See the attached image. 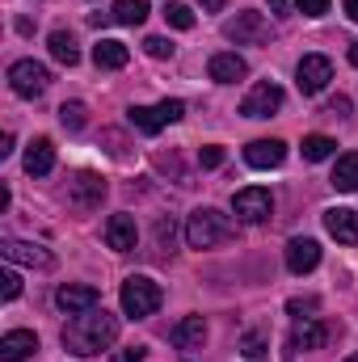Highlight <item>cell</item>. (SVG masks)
I'll return each mask as SVG.
<instances>
[{
  "label": "cell",
  "instance_id": "obj_1",
  "mask_svg": "<svg viewBox=\"0 0 358 362\" xmlns=\"http://www.w3.org/2000/svg\"><path fill=\"white\" fill-rule=\"evenodd\" d=\"M114 341H118V316H110L105 308L76 312V316L64 325V350L76 354V358H93V354L110 350Z\"/></svg>",
  "mask_w": 358,
  "mask_h": 362
},
{
  "label": "cell",
  "instance_id": "obj_2",
  "mask_svg": "<svg viewBox=\"0 0 358 362\" xmlns=\"http://www.w3.org/2000/svg\"><path fill=\"white\" fill-rule=\"evenodd\" d=\"M228 236H232V219L224 211H215V206H198L190 215V223H185V245L190 249H215Z\"/></svg>",
  "mask_w": 358,
  "mask_h": 362
},
{
  "label": "cell",
  "instance_id": "obj_3",
  "mask_svg": "<svg viewBox=\"0 0 358 362\" xmlns=\"http://www.w3.org/2000/svg\"><path fill=\"white\" fill-rule=\"evenodd\" d=\"M118 299H122V312H127V316L144 320V316H152V312L161 308V299H165V295H161V286H156L152 278L131 274V278L122 282V295H118Z\"/></svg>",
  "mask_w": 358,
  "mask_h": 362
},
{
  "label": "cell",
  "instance_id": "obj_4",
  "mask_svg": "<svg viewBox=\"0 0 358 362\" xmlns=\"http://www.w3.org/2000/svg\"><path fill=\"white\" fill-rule=\"evenodd\" d=\"M232 211H236V219H245V223H266L270 211H274V198H270L266 185H245V189H236Z\"/></svg>",
  "mask_w": 358,
  "mask_h": 362
},
{
  "label": "cell",
  "instance_id": "obj_5",
  "mask_svg": "<svg viewBox=\"0 0 358 362\" xmlns=\"http://www.w3.org/2000/svg\"><path fill=\"white\" fill-rule=\"evenodd\" d=\"M8 85H13L17 97H42L47 85H51V72L42 64H34V59H17L8 68Z\"/></svg>",
  "mask_w": 358,
  "mask_h": 362
},
{
  "label": "cell",
  "instance_id": "obj_6",
  "mask_svg": "<svg viewBox=\"0 0 358 362\" xmlns=\"http://www.w3.org/2000/svg\"><path fill=\"white\" fill-rule=\"evenodd\" d=\"M329 81H333V64L325 59V55H304L299 59V68H295V85L304 97H316V93L329 89Z\"/></svg>",
  "mask_w": 358,
  "mask_h": 362
},
{
  "label": "cell",
  "instance_id": "obj_7",
  "mask_svg": "<svg viewBox=\"0 0 358 362\" xmlns=\"http://www.w3.org/2000/svg\"><path fill=\"white\" fill-rule=\"evenodd\" d=\"M224 34H228L236 47H258V42L270 38V21L262 13H236V17L224 25Z\"/></svg>",
  "mask_w": 358,
  "mask_h": 362
},
{
  "label": "cell",
  "instance_id": "obj_8",
  "mask_svg": "<svg viewBox=\"0 0 358 362\" xmlns=\"http://www.w3.org/2000/svg\"><path fill=\"white\" fill-rule=\"evenodd\" d=\"M105 177L101 173H76V177L68 181V198H72V206H81V211H93V206H101V198H105Z\"/></svg>",
  "mask_w": 358,
  "mask_h": 362
},
{
  "label": "cell",
  "instance_id": "obj_9",
  "mask_svg": "<svg viewBox=\"0 0 358 362\" xmlns=\"http://www.w3.org/2000/svg\"><path fill=\"white\" fill-rule=\"evenodd\" d=\"M278 105H282V89H278L274 81H262V85H253L249 97L241 101V114H245V118H270Z\"/></svg>",
  "mask_w": 358,
  "mask_h": 362
},
{
  "label": "cell",
  "instance_id": "obj_10",
  "mask_svg": "<svg viewBox=\"0 0 358 362\" xmlns=\"http://www.w3.org/2000/svg\"><path fill=\"white\" fill-rule=\"evenodd\" d=\"M321 266V245L312 240V236H295L291 245H287V270L291 274H308Z\"/></svg>",
  "mask_w": 358,
  "mask_h": 362
},
{
  "label": "cell",
  "instance_id": "obj_11",
  "mask_svg": "<svg viewBox=\"0 0 358 362\" xmlns=\"http://www.w3.org/2000/svg\"><path fill=\"white\" fill-rule=\"evenodd\" d=\"M97 286H85V282H68V286H59L55 291V303L68 312V316H76V312H89V308H97Z\"/></svg>",
  "mask_w": 358,
  "mask_h": 362
},
{
  "label": "cell",
  "instance_id": "obj_12",
  "mask_svg": "<svg viewBox=\"0 0 358 362\" xmlns=\"http://www.w3.org/2000/svg\"><path fill=\"white\" fill-rule=\"evenodd\" d=\"M135 240H139V228H135L131 215H110V219H105V245H110L114 253H131Z\"/></svg>",
  "mask_w": 358,
  "mask_h": 362
},
{
  "label": "cell",
  "instance_id": "obj_13",
  "mask_svg": "<svg viewBox=\"0 0 358 362\" xmlns=\"http://www.w3.org/2000/svg\"><path fill=\"white\" fill-rule=\"evenodd\" d=\"M325 232L342 245H358V211H350V206L325 211Z\"/></svg>",
  "mask_w": 358,
  "mask_h": 362
},
{
  "label": "cell",
  "instance_id": "obj_14",
  "mask_svg": "<svg viewBox=\"0 0 358 362\" xmlns=\"http://www.w3.org/2000/svg\"><path fill=\"white\" fill-rule=\"evenodd\" d=\"M245 160H249L253 169H278V165L287 160V144H282V139H253V144L245 148Z\"/></svg>",
  "mask_w": 358,
  "mask_h": 362
},
{
  "label": "cell",
  "instance_id": "obj_15",
  "mask_svg": "<svg viewBox=\"0 0 358 362\" xmlns=\"http://www.w3.org/2000/svg\"><path fill=\"white\" fill-rule=\"evenodd\" d=\"M0 253L4 262H17V266H51V253L30 240H0Z\"/></svg>",
  "mask_w": 358,
  "mask_h": 362
},
{
  "label": "cell",
  "instance_id": "obj_16",
  "mask_svg": "<svg viewBox=\"0 0 358 362\" xmlns=\"http://www.w3.org/2000/svg\"><path fill=\"white\" fill-rule=\"evenodd\" d=\"M34 350H38V337L30 329H13V333L0 337V362H21V358H30Z\"/></svg>",
  "mask_w": 358,
  "mask_h": 362
},
{
  "label": "cell",
  "instance_id": "obj_17",
  "mask_svg": "<svg viewBox=\"0 0 358 362\" xmlns=\"http://www.w3.org/2000/svg\"><path fill=\"white\" fill-rule=\"evenodd\" d=\"M55 169V144L47 139V135H38L30 148H25V173L30 177H47Z\"/></svg>",
  "mask_w": 358,
  "mask_h": 362
},
{
  "label": "cell",
  "instance_id": "obj_18",
  "mask_svg": "<svg viewBox=\"0 0 358 362\" xmlns=\"http://www.w3.org/2000/svg\"><path fill=\"white\" fill-rule=\"evenodd\" d=\"M329 341V329L316 320V316H304L295 329H291V350H321Z\"/></svg>",
  "mask_w": 358,
  "mask_h": 362
},
{
  "label": "cell",
  "instance_id": "obj_19",
  "mask_svg": "<svg viewBox=\"0 0 358 362\" xmlns=\"http://www.w3.org/2000/svg\"><path fill=\"white\" fill-rule=\"evenodd\" d=\"M169 337H173L178 350H202V341H207V320H202V316H185V320L173 325Z\"/></svg>",
  "mask_w": 358,
  "mask_h": 362
},
{
  "label": "cell",
  "instance_id": "obj_20",
  "mask_svg": "<svg viewBox=\"0 0 358 362\" xmlns=\"http://www.w3.org/2000/svg\"><path fill=\"white\" fill-rule=\"evenodd\" d=\"M207 72H211V81H219V85H236V81H245V76H249V64H245L241 55H228V51H224V55H215V59H211V68H207Z\"/></svg>",
  "mask_w": 358,
  "mask_h": 362
},
{
  "label": "cell",
  "instance_id": "obj_21",
  "mask_svg": "<svg viewBox=\"0 0 358 362\" xmlns=\"http://www.w3.org/2000/svg\"><path fill=\"white\" fill-rule=\"evenodd\" d=\"M127 59H131V51H127L118 38H101V42L93 47V64H97V68H110V72H114V68H127Z\"/></svg>",
  "mask_w": 358,
  "mask_h": 362
},
{
  "label": "cell",
  "instance_id": "obj_22",
  "mask_svg": "<svg viewBox=\"0 0 358 362\" xmlns=\"http://www.w3.org/2000/svg\"><path fill=\"white\" fill-rule=\"evenodd\" d=\"M329 185H333V189H342V194H354V189H358V152H346V156H337Z\"/></svg>",
  "mask_w": 358,
  "mask_h": 362
},
{
  "label": "cell",
  "instance_id": "obj_23",
  "mask_svg": "<svg viewBox=\"0 0 358 362\" xmlns=\"http://www.w3.org/2000/svg\"><path fill=\"white\" fill-rule=\"evenodd\" d=\"M127 118H131V127H135V131H144V135H156V131L165 127V118H161V110H156V105H131V110H127Z\"/></svg>",
  "mask_w": 358,
  "mask_h": 362
},
{
  "label": "cell",
  "instance_id": "obj_24",
  "mask_svg": "<svg viewBox=\"0 0 358 362\" xmlns=\"http://www.w3.org/2000/svg\"><path fill=\"white\" fill-rule=\"evenodd\" d=\"M148 17V0H114V8H110V21H118V25H139Z\"/></svg>",
  "mask_w": 358,
  "mask_h": 362
},
{
  "label": "cell",
  "instance_id": "obj_25",
  "mask_svg": "<svg viewBox=\"0 0 358 362\" xmlns=\"http://www.w3.org/2000/svg\"><path fill=\"white\" fill-rule=\"evenodd\" d=\"M51 55H55L64 68H72V64L81 59V47H76V38H72L68 30H55V34H51Z\"/></svg>",
  "mask_w": 358,
  "mask_h": 362
},
{
  "label": "cell",
  "instance_id": "obj_26",
  "mask_svg": "<svg viewBox=\"0 0 358 362\" xmlns=\"http://www.w3.org/2000/svg\"><path fill=\"white\" fill-rule=\"evenodd\" d=\"M333 139L329 135H304V160H312V165H321V160H329L333 156Z\"/></svg>",
  "mask_w": 358,
  "mask_h": 362
},
{
  "label": "cell",
  "instance_id": "obj_27",
  "mask_svg": "<svg viewBox=\"0 0 358 362\" xmlns=\"http://www.w3.org/2000/svg\"><path fill=\"white\" fill-rule=\"evenodd\" d=\"M59 122H64L68 131H81V127L89 122V118H85V105H81V101H64V105H59Z\"/></svg>",
  "mask_w": 358,
  "mask_h": 362
},
{
  "label": "cell",
  "instance_id": "obj_28",
  "mask_svg": "<svg viewBox=\"0 0 358 362\" xmlns=\"http://www.w3.org/2000/svg\"><path fill=\"white\" fill-rule=\"evenodd\" d=\"M165 21H169L173 30H190V25H194V13H190L185 4H169V8H165Z\"/></svg>",
  "mask_w": 358,
  "mask_h": 362
},
{
  "label": "cell",
  "instance_id": "obj_29",
  "mask_svg": "<svg viewBox=\"0 0 358 362\" xmlns=\"http://www.w3.org/2000/svg\"><path fill=\"white\" fill-rule=\"evenodd\" d=\"M245 358L249 362L266 358V337H262V333H245Z\"/></svg>",
  "mask_w": 358,
  "mask_h": 362
},
{
  "label": "cell",
  "instance_id": "obj_30",
  "mask_svg": "<svg viewBox=\"0 0 358 362\" xmlns=\"http://www.w3.org/2000/svg\"><path fill=\"white\" fill-rule=\"evenodd\" d=\"M0 295H4V299H17V295H21V274L17 270L0 274Z\"/></svg>",
  "mask_w": 358,
  "mask_h": 362
},
{
  "label": "cell",
  "instance_id": "obj_31",
  "mask_svg": "<svg viewBox=\"0 0 358 362\" xmlns=\"http://www.w3.org/2000/svg\"><path fill=\"white\" fill-rule=\"evenodd\" d=\"M156 110H161V118H165V127H169V122H181V114H185V105H181L178 97H165V101H161Z\"/></svg>",
  "mask_w": 358,
  "mask_h": 362
},
{
  "label": "cell",
  "instance_id": "obj_32",
  "mask_svg": "<svg viewBox=\"0 0 358 362\" xmlns=\"http://www.w3.org/2000/svg\"><path fill=\"white\" fill-rule=\"evenodd\" d=\"M144 51H148L152 59H169V55H173V42H169V38H144Z\"/></svg>",
  "mask_w": 358,
  "mask_h": 362
},
{
  "label": "cell",
  "instance_id": "obj_33",
  "mask_svg": "<svg viewBox=\"0 0 358 362\" xmlns=\"http://www.w3.org/2000/svg\"><path fill=\"white\" fill-rule=\"evenodd\" d=\"M329 4H333V0H295V8H299L304 17H325Z\"/></svg>",
  "mask_w": 358,
  "mask_h": 362
},
{
  "label": "cell",
  "instance_id": "obj_34",
  "mask_svg": "<svg viewBox=\"0 0 358 362\" xmlns=\"http://www.w3.org/2000/svg\"><path fill=\"white\" fill-rule=\"evenodd\" d=\"M198 165H202V169H219V165H224V148H215V144L202 148V152H198Z\"/></svg>",
  "mask_w": 358,
  "mask_h": 362
},
{
  "label": "cell",
  "instance_id": "obj_35",
  "mask_svg": "<svg viewBox=\"0 0 358 362\" xmlns=\"http://www.w3.org/2000/svg\"><path fill=\"white\" fill-rule=\"evenodd\" d=\"M287 308H291V312H295V316H299V312H312V308H316V299H291V303H287Z\"/></svg>",
  "mask_w": 358,
  "mask_h": 362
},
{
  "label": "cell",
  "instance_id": "obj_36",
  "mask_svg": "<svg viewBox=\"0 0 358 362\" xmlns=\"http://www.w3.org/2000/svg\"><path fill=\"white\" fill-rule=\"evenodd\" d=\"M329 114H350V101H346V97H337V101H329Z\"/></svg>",
  "mask_w": 358,
  "mask_h": 362
},
{
  "label": "cell",
  "instance_id": "obj_37",
  "mask_svg": "<svg viewBox=\"0 0 358 362\" xmlns=\"http://www.w3.org/2000/svg\"><path fill=\"white\" fill-rule=\"evenodd\" d=\"M118 362H144V350H122Z\"/></svg>",
  "mask_w": 358,
  "mask_h": 362
},
{
  "label": "cell",
  "instance_id": "obj_38",
  "mask_svg": "<svg viewBox=\"0 0 358 362\" xmlns=\"http://www.w3.org/2000/svg\"><path fill=\"white\" fill-rule=\"evenodd\" d=\"M270 8H274L278 17H287V13H291V0H270Z\"/></svg>",
  "mask_w": 358,
  "mask_h": 362
},
{
  "label": "cell",
  "instance_id": "obj_39",
  "mask_svg": "<svg viewBox=\"0 0 358 362\" xmlns=\"http://www.w3.org/2000/svg\"><path fill=\"white\" fill-rule=\"evenodd\" d=\"M198 4H202L207 13H219V8H224V0H198Z\"/></svg>",
  "mask_w": 358,
  "mask_h": 362
},
{
  "label": "cell",
  "instance_id": "obj_40",
  "mask_svg": "<svg viewBox=\"0 0 358 362\" xmlns=\"http://www.w3.org/2000/svg\"><path fill=\"white\" fill-rule=\"evenodd\" d=\"M346 4V13H350V21H358V0H342Z\"/></svg>",
  "mask_w": 358,
  "mask_h": 362
},
{
  "label": "cell",
  "instance_id": "obj_41",
  "mask_svg": "<svg viewBox=\"0 0 358 362\" xmlns=\"http://www.w3.org/2000/svg\"><path fill=\"white\" fill-rule=\"evenodd\" d=\"M350 64L358 68V42H350Z\"/></svg>",
  "mask_w": 358,
  "mask_h": 362
},
{
  "label": "cell",
  "instance_id": "obj_42",
  "mask_svg": "<svg viewBox=\"0 0 358 362\" xmlns=\"http://www.w3.org/2000/svg\"><path fill=\"white\" fill-rule=\"evenodd\" d=\"M346 362H358V354H354V358H346Z\"/></svg>",
  "mask_w": 358,
  "mask_h": 362
}]
</instances>
